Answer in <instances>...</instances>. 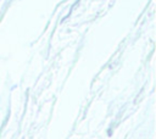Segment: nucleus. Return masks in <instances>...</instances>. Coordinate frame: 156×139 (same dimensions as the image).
<instances>
[]
</instances>
